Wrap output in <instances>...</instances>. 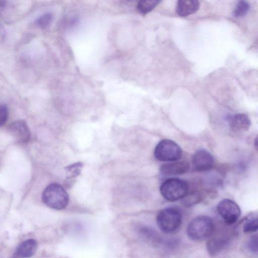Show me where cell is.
Returning a JSON list of instances; mask_svg holds the SVG:
<instances>
[{
    "mask_svg": "<svg viewBox=\"0 0 258 258\" xmlns=\"http://www.w3.org/2000/svg\"><path fill=\"white\" fill-rule=\"evenodd\" d=\"M42 199L48 207L61 210L68 205L69 196L65 189L59 184L52 183L43 190Z\"/></svg>",
    "mask_w": 258,
    "mask_h": 258,
    "instance_id": "6da1fadb",
    "label": "cell"
},
{
    "mask_svg": "<svg viewBox=\"0 0 258 258\" xmlns=\"http://www.w3.org/2000/svg\"><path fill=\"white\" fill-rule=\"evenodd\" d=\"M161 195L169 202L185 197L189 191L188 183L181 179L171 178L164 181L160 187Z\"/></svg>",
    "mask_w": 258,
    "mask_h": 258,
    "instance_id": "7a4b0ae2",
    "label": "cell"
},
{
    "mask_svg": "<svg viewBox=\"0 0 258 258\" xmlns=\"http://www.w3.org/2000/svg\"><path fill=\"white\" fill-rule=\"evenodd\" d=\"M213 230L214 224L211 219L206 216H199L189 223L186 233L190 239L199 241L210 237Z\"/></svg>",
    "mask_w": 258,
    "mask_h": 258,
    "instance_id": "3957f363",
    "label": "cell"
},
{
    "mask_svg": "<svg viewBox=\"0 0 258 258\" xmlns=\"http://www.w3.org/2000/svg\"><path fill=\"white\" fill-rule=\"evenodd\" d=\"M182 218V214L179 210L169 207L162 209L158 213L156 222L163 232L171 233L180 227Z\"/></svg>",
    "mask_w": 258,
    "mask_h": 258,
    "instance_id": "277c9868",
    "label": "cell"
},
{
    "mask_svg": "<svg viewBox=\"0 0 258 258\" xmlns=\"http://www.w3.org/2000/svg\"><path fill=\"white\" fill-rule=\"evenodd\" d=\"M154 156L159 161H176L181 158L182 150L174 141L164 139L160 141L156 146Z\"/></svg>",
    "mask_w": 258,
    "mask_h": 258,
    "instance_id": "5b68a950",
    "label": "cell"
},
{
    "mask_svg": "<svg viewBox=\"0 0 258 258\" xmlns=\"http://www.w3.org/2000/svg\"><path fill=\"white\" fill-rule=\"evenodd\" d=\"M217 209L219 215L228 225L236 223L241 214L239 206L234 201L229 199L221 200L218 203Z\"/></svg>",
    "mask_w": 258,
    "mask_h": 258,
    "instance_id": "8992f818",
    "label": "cell"
},
{
    "mask_svg": "<svg viewBox=\"0 0 258 258\" xmlns=\"http://www.w3.org/2000/svg\"><path fill=\"white\" fill-rule=\"evenodd\" d=\"M191 163L195 171L203 172L211 169L215 162L214 158L210 152L204 149H200L193 154Z\"/></svg>",
    "mask_w": 258,
    "mask_h": 258,
    "instance_id": "52a82bcc",
    "label": "cell"
},
{
    "mask_svg": "<svg viewBox=\"0 0 258 258\" xmlns=\"http://www.w3.org/2000/svg\"><path fill=\"white\" fill-rule=\"evenodd\" d=\"M9 130L13 137L18 142H27L30 136L29 127L26 122L19 120L12 123Z\"/></svg>",
    "mask_w": 258,
    "mask_h": 258,
    "instance_id": "ba28073f",
    "label": "cell"
},
{
    "mask_svg": "<svg viewBox=\"0 0 258 258\" xmlns=\"http://www.w3.org/2000/svg\"><path fill=\"white\" fill-rule=\"evenodd\" d=\"M230 129L235 132L247 131L251 125L249 117L244 113H237L231 115L227 119Z\"/></svg>",
    "mask_w": 258,
    "mask_h": 258,
    "instance_id": "9c48e42d",
    "label": "cell"
},
{
    "mask_svg": "<svg viewBox=\"0 0 258 258\" xmlns=\"http://www.w3.org/2000/svg\"><path fill=\"white\" fill-rule=\"evenodd\" d=\"M189 167V164L187 161H173L162 165L160 171L165 175H181L187 172Z\"/></svg>",
    "mask_w": 258,
    "mask_h": 258,
    "instance_id": "30bf717a",
    "label": "cell"
},
{
    "mask_svg": "<svg viewBox=\"0 0 258 258\" xmlns=\"http://www.w3.org/2000/svg\"><path fill=\"white\" fill-rule=\"evenodd\" d=\"M200 3L196 0H179L177 2L175 11L181 17H186L198 11Z\"/></svg>",
    "mask_w": 258,
    "mask_h": 258,
    "instance_id": "8fae6325",
    "label": "cell"
},
{
    "mask_svg": "<svg viewBox=\"0 0 258 258\" xmlns=\"http://www.w3.org/2000/svg\"><path fill=\"white\" fill-rule=\"evenodd\" d=\"M37 248L35 240L29 239L22 242L16 249L15 255L18 258H27L32 256Z\"/></svg>",
    "mask_w": 258,
    "mask_h": 258,
    "instance_id": "7c38bea8",
    "label": "cell"
},
{
    "mask_svg": "<svg viewBox=\"0 0 258 258\" xmlns=\"http://www.w3.org/2000/svg\"><path fill=\"white\" fill-rule=\"evenodd\" d=\"M228 241L224 238H215L208 241L207 245L209 253L213 256L219 253L227 245Z\"/></svg>",
    "mask_w": 258,
    "mask_h": 258,
    "instance_id": "4fadbf2b",
    "label": "cell"
},
{
    "mask_svg": "<svg viewBox=\"0 0 258 258\" xmlns=\"http://www.w3.org/2000/svg\"><path fill=\"white\" fill-rule=\"evenodd\" d=\"M160 2L158 0H142L137 5L138 11L142 15H146L152 11Z\"/></svg>",
    "mask_w": 258,
    "mask_h": 258,
    "instance_id": "5bb4252c",
    "label": "cell"
},
{
    "mask_svg": "<svg viewBox=\"0 0 258 258\" xmlns=\"http://www.w3.org/2000/svg\"><path fill=\"white\" fill-rule=\"evenodd\" d=\"M84 164L81 162L73 163L65 167L66 175L67 179H72L79 175Z\"/></svg>",
    "mask_w": 258,
    "mask_h": 258,
    "instance_id": "9a60e30c",
    "label": "cell"
},
{
    "mask_svg": "<svg viewBox=\"0 0 258 258\" xmlns=\"http://www.w3.org/2000/svg\"><path fill=\"white\" fill-rule=\"evenodd\" d=\"M249 9V4L244 1H240L236 4L233 15L235 17H241L245 16Z\"/></svg>",
    "mask_w": 258,
    "mask_h": 258,
    "instance_id": "2e32d148",
    "label": "cell"
},
{
    "mask_svg": "<svg viewBox=\"0 0 258 258\" xmlns=\"http://www.w3.org/2000/svg\"><path fill=\"white\" fill-rule=\"evenodd\" d=\"M53 16L50 12H46L39 16L36 20L35 24L42 29L47 28L51 24Z\"/></svg>",
    "mask_w": 258,
    "mask_h": 258,
    "instance_id": "e0dca14e",
    "label": "cell"
},
{
    "mask_svg": "<svg viewBox=\"0 0 258 258\" xmlns=\"http://www.w3.org/2000/svg\"><path fill=\"white\" fill-rule=\"evenodd\" d=\"M258 222L257 217H251L245 221L243 229L245 233H253L257 230Z\"/></svg>",
    "mask_w": 258,
    "mask_h": 258,
    "instance_id": "ac0fdd59",
    "label": "cell"
},
{
    "mask_svg": "<svg viewBox=\"0 0 258 258\" xmlns=\"http://www.w3.org/2000/svg\"><path fill=\"white\" fill-rule=\"evenodd\" d=\"M8 117V109L6 105H0V127L6 122Z\"/></svg>",
    "mask_w": 258,
    "mask_h": 258,
    "instance_id": "d6986e66",
    "label": "cell"
},
{
    "mask_svg": "<svg viewBox=\"0 0 258 258\" xmlns=\"http://www.w3.org/2000/svg\"><path fill=\"white\" fill-rule=\"evenodd\" d=\"M247 247L249 251L256 253L257 252V237L253 236L247 241Z\"/></svg>",
    "mask_w": 258,
    "mask_h": 258,
    "instance_id": "ffe728a7",
    "label": "cell"
}]
</instances>
